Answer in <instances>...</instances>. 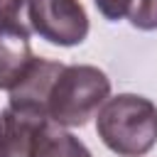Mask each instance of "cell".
Wrapping results in <instances>:
<instances>
[{
  "label": "cell",
  "instance_id": "obj_1",
  "mask_svg": "<svg viewBox=\"0 0 157 157\" xmlns=\"http://www.w3.org/2000/svg\"><path fill=\"white\" fill-rule=\"evenodd\" d=\"M96 132L118 157H142L157 145V105L140 93L108 96L96 113Z\"/></svg>",
  "mask_w": 157,
  "mask_h": 157
},
{
  "label": "cell",
  "instance_id": "obj_2",
  "mask_svg": "<svg viewBox=\"0 0 157 157\" xmlns=\"http://www.w3.org/2000/svg\"><path fill=\"white\" fill-rule=\"evenodd\" d=\"M110 96V78L91 64H64L47 96V115L61 128H83Z\"/></svg>",
  "mask_w": 157,
  "mask_h": 157
},
{
  "label": "cell",
  "instance_id": "obj_3",
  "mask_svg": "<svg viewBox=\"0 0 157 157\" xmlns=\"http://www.w3.org/2000/svg\"><path fill=\"white\" fill-rule=\"evenodd\" d=\"M88 15L78 0H34L32 32L56 47H76L88 37Z\"/></svg>",
  "mask_w": 157,
  "mask_h": 157
},
{
  "label": "cell",
  "instance_id": "obj_4",
  "mask_svg": "<svg viewBox=\"0 0 157 157\" xmlns=\"http://www.w3.org/2000/svg\"><path fill=\"white\" fill-rule=\"evenodd\" d=\"M20 157H93V155L74 132L56 125L54 120H44L32 130Z\"/></svg>",
  "mask_w": 157,
  "mask_h": 157
},
{
  "label": "cell",
  "instance_id": "obj_5",
  "mask_svg": "<svg viewBox=\"0 0 157 157\" xmlns=\"http://www.w3.org/2000/svg\"><path fill=\"white\" fill-rule=\"evenodd\" d=\"M34 61L27 37L0 29V91H10Z\"/></svg>",
  "mask_w": 157,
  "mask_h": 157
},
{
  "label": "cell",
  "instance_id": "obj_6",
  "mask_svg": "<svg viewBox=\"0 0 157 157\" xmlns=\"http://www.w3.org/2000/svg\"><path fill=\"white\" fill-rule=\"evenodd\" d=\"M32 5L34 0H0V29L29 39V34H34Z\"/></svg>",
  "mask_w": 157,
  "mask_h": 157
},
{
  "label": "cell",
  "instance_id": "obj_7",
  "mask_svg": "<svg viewBox=\"0 0 157 157\" xmlns=\"http://www.w3.org/2000/svg\"><path fill=\"white\" fill-rule=\"evenodd\" d=\"M128 20L135 29H142V32L157 29V0H132Z\"/></svg>",
  "mask_w": 157,
  "mask_h": 157
},
{
  "label": "cell",
  "instance_id": "obj_8",
  "mask_svg": "<svg viewBox=\"0 0 157 157\" xmlns=\"http://www.w3.org/2000/svg\"><path fill=\"white\" fill-rule=\"evenodd\" d=\"M98 12L110 20V22H118V20H125L130 7H132V0H93Z\"/></svg>",
  "mask_w": 157,
  "mask_h": 157
},
{
  "label": "cell",
  "instance_id": "obj_9",
  "mask_svg": "<svg viewBox=\"0 0 157 157\" xmlns=\"http://www.w3.org/2000/svg\"><path fill=\"white\" fill-rule=\"evenodd\" d=\"M0 157H12V152L7 147V140H5V130H2V115H0Z\"/></svg>",
  "mask_w": 157,
  "mask_h": 157
}]
</instances>
